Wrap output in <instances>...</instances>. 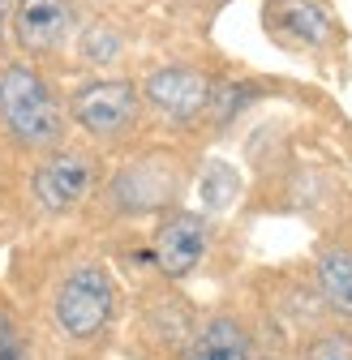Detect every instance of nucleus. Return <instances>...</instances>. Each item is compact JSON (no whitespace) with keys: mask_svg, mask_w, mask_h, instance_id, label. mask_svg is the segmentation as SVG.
Instances as JSON below:
<instances>
[{"mask_svg":"<svg viewBox=\"0 0 352 360\" xmlns=\"http://www.w3.org/2000/svg\"><path fill=\"white\" fill-rule=\"evenodd\" d=\"M116 300H120V292H116L112 270L103 262H77L61 275V283L52 292V330L65 343L91 347L112 330Z\"/></svg>","mask_w":352,"mask_h":360,"instance_id":"f257e3e1","label":"nucleus"},{"mask_svg":"<svg viewBox=\"0 0 352 360\" xmlns=\"http://www.w3.org/2000/svg\"><path fill=\"white\" fill-rule=\"evenodd\" d=\"M0 124L30 150H52L65 138V108L39 69L9 65L0 73Z\"/></svg>","mask_w":352,"mask_h":360,"instance_id":"f03ea898","label":"nucleus"},{"mask_svg":"<svg viewBox=\"0 0 352 360\" xmlns=\"http://www.w3.org/2000/svg\"><path fill=\"white\" fill-rule=\"evenodd\" d=\"M138 116H142V95L134 82H120V77L82 82L69 95V120L99 142L125 138L138 124Z\"/></svg>","mask_w":352,"mask_h":360,"instance_id":"7ed1b4c3","label":"nucleus"},{"mask_svg":"<svg viewBox=\"0 0 352 360\" xmlns=\"http://www.w3.org/2000/svg\"><path fill=\"white\" fill-rule=\"evenodd\" d=\"M95 185H99V163L86 150H56V155L43 159L34 167V176H30L34 202L43 210H52V214H65V210L82 206L95 193Z\"/></svg>","mask_w":352,"mask_h":360,"instance_id":"20e7f679","label":"nucleus"},{"mask_svg":"<svg viewBox=\"0 0 352 360\" xmlns=\"http://www.w3.org/2000/svg\"><path fill=\"white\" fill-rule=\"evenodd\" d=\"M206 245H210L206 219L194 210H176L159 223L155 245H151V262L159 266L163 279H189L206 257Z\"/></svg>","mask_w":352,"mask_h":360,"instance_id":"39448f33","label":"nucleus"},{"mask_svg":"<svg viewBox=\"0 0 352 360\" xmlns=\"http://www.w3.org/2000/svg\"><path fill=\"white\" fill-rule=\"evenodd\" d=\"M142 95L163 120L194 124L206 112V103H210V77L189 69V65H168V69H155L142 82Z\"/></svg>","mask_w":352,"mask_h":360,"instance_id":"423d86ee","label":"nucleus"},{"mask_svg":"<svg viewBox=\"0 0 352 360\" xmlns=\"http://www.w3.org/2000/svg\"><path fill=\"white\" fill-rule=\"evenodd\" d=\"M253 356H258L253 330L232 309L206 313L202 322H194L189 339L181 343V352H176V360H253Z\"/></svg>","mask_w":352,"mask_h":360,"instance_id":"0eeeda50","label":"nucleus"},{"mask_svg":"<svg viewBox=\"0 0 352 360\" xmlns=\"http://www.w3.org/2000/svg\"><path fill=\"white\" fill-rule=\"evenodd\" d=\"M9 22H13V34L22 43V52L48 56V52H56L61 43L69 39L73 9L65 5V0H18Z\"/></svg>","mask_w":352,"mask_h":360,"instance_id":"6e6552de","label":"nucleus"},{"mask_svg":"<svg viewBox=\"0 0 352 360\" xmlns=\"http://www.w3.org/2000/svg\"><path fill=\"white\" fill-rule=\"evenodd\" d=\"M172 185H176V176L172 167H163V159H138L112 180V206L125 214L159 210L172 198Z\"/></svg>","mask_w":352,"mask_h":360,"instance_id":"1a4fd4ad","label":"nucleus"},{"mask_svg":"<svg viewBox=\"0 0 352 360\" xmlns=\"http://www.w3.org/2000/svg\"><path fill=\"white\" fill-rule=\"evenodd\" d=\"M314 283L322 304L352 322V249H322L314 262Z\"/></svg>","mask_w":352,"mask_h":360,"instance_id":"9d476101","label":"nucleus"},{"mask_svg":"<svg viewBox=\"0 0 352 360\" xmlns=\"http://www.w3.org/2000/svg\"><path fill=\"white\" fill-rule=\"evenodd\" d=\"M284 30L296 39V43H310V48H327L335 39V18L322 0H279L275 5Z\"/></svg>","mask_w":352,"mask_h":360,"instance_id":"9b49d317","label":"nucleus"},{"mask_svg":"<svg viewBox=\"0 0 352 360\" xmlns=\"http://www.w3.org/2000/svg\"><path fill=\"white\" fill-rule=\"evenodd\" d=\"M296 360H352V335L344 326H318L301 339Z\"/></svg>","mask_w":352,"mask_h":360,"instance_id":"f8f14e48","label":"nucleus"},{"mask_svg":"<svg viewBox=\"0 0 352 360\" xmlns=\"http://www.w3.org/2000/svg\"><path fill=\"white\" fill-rule=\"evenodd\" d=\"M237 189H241V180H237V172L228 163H210L206 167V176H202V202L210 210H228L237 202Z\"/></svg>","mask_w":352,"mask_h":360,"instance_id":"ddd939ff","label":"nucleus"},{"mask_svg":"<svg viewBox=\"0 0 352 360\" xmlns=\"http://www.w3.org/2000/svg\"><path fill=\"white\" fill-rule=\"evenodd\" d=\"M249 99H253V90H249L245 82H210V103H206V112H210L219 124H228Z\"/></svg>","mask_w":352,"mask_h":360,"instance_id":"4468645a","label":"nucleus"},{"mask_svg":"<svg viewBox=\"0 0 352 360\" xmlns=\"http://www.w3.org/2000/svg\"><path fill=\"white\" fill-rule=\"evenodd\" d=\"M120 56V34L116 30H108V26H91L82 34V60L86 65H112Z\"/></svg>","mask_w":352,"mask_h":360,"instance_id":"2eb2a0df","label":"nucleus"},{"mask_svg":"<svg viewBox=\"0 0 352 360\" xmlns=\"http://www.w3.org/2000/svg\"><path fill=\"white\" fill-rule=\"evenodd\" d=\"M0 360H30V347L22 339V330L0 313Z\"/></svg>","mask_w":352,"mask_h":360,"instance_id":"dca6fc26","label":"nucleus"},{"mask_svg":"<svg viewBox=\"0 0 352 360\" xmlns=\"http://www.w3.org/2000/svg\"><path fill=\"white\" fill-rule=\"evenodd\" d=\"M253 360H296V356H288V352H258Z\"/></svg>","mask_w":352,"mask_h":360,"instance_id":"f3484780","label":"nucleus"},{"mask_svg":"<svg viewBox=\"0 0 352 360\" xmlns=\"http://www.w3.org/2000/svg\"><path fill=\"white\" fill-rule=\"evenodd\" d=\"M5 22H9V5L0 0V34H5Z\"/></svg>","mask_w":352,"mask_h":360,"instance_id":"a211bd4d","label":"nucleus"},{"mask_svg":"<svg viewBox=\"0 0 352 360\" xmlns=\"http://www.w3.org/2000/svg\"><path fill=\"white\" fill-rule=\"evenodd\" d=\"M348 335H352V326H348Z\"/></svg>","mask_w":352,"mask_h":360,"instance_id":"6ab92c4d","label":"nucleus"}]
</instances>
